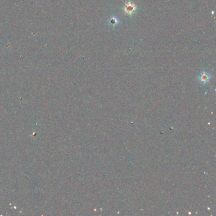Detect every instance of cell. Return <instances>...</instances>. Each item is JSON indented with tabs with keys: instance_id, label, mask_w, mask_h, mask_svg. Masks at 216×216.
Instances as JSON below:
<instances>
[{
	"instance_id": "cell-3",
	"label": "cell",
	"mask_w": 216,
	"mask_h": 216,
	"mask_svg": "<svg viewBox=\"0 0 216 216\" xmlns=\"http://www.w3.org/2000/svg\"><path fill=\"white\" fill-rule=\"evenodd\" d=\"M108 24L112 27H115L119 24V20L115 16H112L108 20Z\"/></svg>"
},
{
	"instance_id": "cell-1",
	"label": "cell",
	"mask_w": 216,
	"mask_h": 216,
	"mask_svg": "<svg viewBox=\"0 0 216 216\" xmlns=\"http://www.w3.org/2000/svg\"><path fill=\"white\" fill-rule=\"evenodd\" d=\"M137 9V7L134 4L131 3V2L127 3L124 8L125 13L129 15H132L134 13Z\"/></svg>"
},
{
	"instance_id": "cell-2",
	"label": "cell",
	"mask_w": 216,
	"mask_h": 216,
	"mask_svg": "<svg viewBox=\"0 0 216 216\" xmlns=\"http://www.w3.org/2000/svg\"><path fill=\"white\" fill-rule=\"evenodd\" d=\"M210 74L205 72V71H203L198 76V79L200 81V82H201L202 84H206L209 81L210 79Z\"/></svg>"
}]
</instances>
